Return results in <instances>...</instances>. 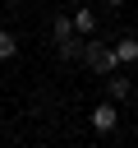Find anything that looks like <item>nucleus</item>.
I'll list each match as a JSON object with an SVG mask.
<instances>
[{
  "instance_id": "obj_1",
  "label": "nucleus",
  "mask_w": 138,
  "mask_h": 148,
  "mask_svg": "<svg viewBox=\"0 0 138 148\" xmlns=\"http://www.w3.org/2000/svg\"><path fill=\"white\" fill-rule=\"evenodd\" d=\"M83 60H87L92 74H115V51H110L106 42H87V37H83Z\"/></svg>"
},
{
  "instance_id": "obj_9",
  "label": "nucleus",
  "mask_w": 138,
  "mask_h": 148,
  "mask_svg": "<svg viewBox=\"0 0 138 148\" xmlns=\"http://www.w3.org/2000/svg\"><path fill=\"white\" fill-rule=\"evenodd\" d=\"M106 5H124V0H106Z\"/></svg>"
},
{
  "instance_id": "obj_7",
  "label": "nucleus",
  "mask_w": 138,
  "mask_h": 148,
  "mask_svg": "<svg viewBox=\"0 0 138 148\" xmlns=\"http://www.w3.org/2000/svg\"><path fill=\"white\" fill-rule=\"evenodd\" d=\"M14 56H18V37L0 28V60H14Z\"/></svg>"
},
{
  "instance_id": "obj_5",
  "label": "nucleus",
  "mask_w": 138,
  "mask_h": 148,
  "mask_svg": "<svg viewBox=\"0 0 138 148\" xmlns=\"http://www.w3.org/2000/svg\"><path fill=\"white\" fill-rule=\"evenodd\" d=\"M110 51H115V65H133L138 60V37H120Z\"/></svg>"
},
{
  "instance_id": "obj_10",
  "label": "nucleus",
  "mask_w": 138,
  "mask_h": 148,
  "mask_svg": "<svg viewBox=\"0 0 138 148\" xmlns=\"http://www.w3.org/2000/svg\"><path fill=\"white\" fill-rule=\"evenodd\" d=\"M5 5H18V0H5Z\"/></svg>"
},
{
  "instance_id": "obj_4",
  "label": "nucleus",
  "mask_w": 138,
  "mask_h": 148,
  "mask_svg": "<svg viewBox=\"0 0 138 148\" xmlns=\"http://www.w3.org/2000/svg\"><path fill=\"white\" fill-rule=\"evenodd\" d=\"M69 18H74V32H78V37H92V32H97V14H92L87 5H83V9H74Z\"/></svg>"
},
{
  "instance_id": "obj_2",
  "label": "nucleus",
  "mask_w": 138,
  "mask_h": 148,
  "mask_svg": "<svg viewBox=\"0 0 138 148\" xmlns=\"http://www.w3.org/2000/svg\"><path fill=\"white\" fill-rule=\"evenodd\" d=\"M87 120H92V130H97V134H110V130L120 125V102H110V97H106V102H97Z\"/></svg>"
},
{
  "instance_id": "obj_8",
  "label": "nucleus",
  "mask_w": 138,
  "mask_h": 148,
  "mask_svg": "<svg viewBox=\"0 0 138 148\" xmlns=\"http://www.w3.org/2000/svg\"><path fill=\"white\" fill-rule=\"evenodd\" d=\"M78 42H83V37H74V42H64V46H55V51H60L64 60H74V56H78Z\"/></svg>"
},
{
  "instance_id": "obj_3",
  "label": "nucleus",
  "mask_w": 138,
  "mask_h": 148,
  "mask_svg": "<svg viewBox=\"0 0 138 148\" xmlns=\"http://www.w3.org/2000/svg\"><path fill=\"white\" fill-rule=\"evenodd\" d=\"M74 37H78V32H74V18H69V14H55V18H51V42L64 46V42H74Z\"/></svg>"
},
{
  "instance_id": "obj_6",
  "label": "nucleus",
  "mask_w": 138,
  "mask_h": 148,
  "mask_svg": "<svg viewBox=\"0 0 138 148\" xmlns=\"http://www.w3.org/2000/svg\"><path fill=\"white\" fill-rule=\"evenodd\" d=\"M129 92H133V83H129L124 74H115V79H106V97H110V102H129Z\"/></svg>"
}]
</instances>
